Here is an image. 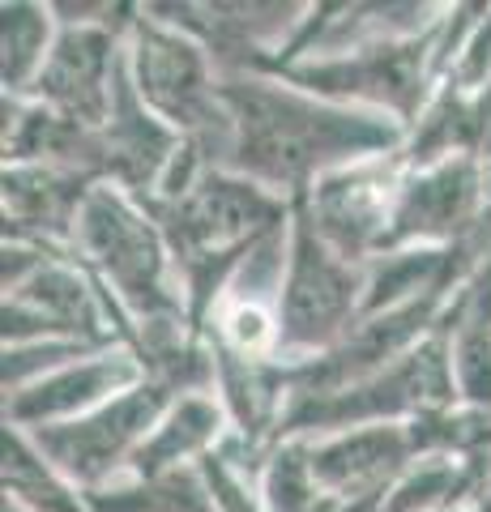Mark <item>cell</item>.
<instances>
[{
	"label": "cell",
	"instance_id": "ac0fdd59",
	"mask_svg": "<svg viewBox=\"0 0 491 512\" xmlns=\"http://www.w3.org/2000/svg\"><path fill=\"white\" fill-rule=\"evenodd\" d=\"M491 457H415L389 487L380 512H457L479 495Z\"/></svg>",
	"mask_w": 491,
	"mask_h": 512
},
{
	"label": "cell",
	"instance_id": "9a60e30c",
	"mask_svg": "<svg viewBox=\"0 0 491 512\" xmlns=\"http://www.w3.org/2000/svg\"><path fill=\"white\" fill-rule=\"evenodd\" d=\"M180 146H184V137L176 128H167L146 103H141V94L133 90V77H129V60H124L120 82H116L112 120H107L103 133H99L103 180L129 188L141 201H150L158 192V184H163L171 158L180 154Z\"/></svg>",
	"mask_w": 491,
	"mask_h": 512
},
{
	"label": "cell",
	"instance_id": "8992f818",
	"mask_svg": "<svg viewBox=\"0 0 491 512\" xmlns=\"http://www.w3.org/2000/svg\"><path fill=\"white\" fill-rule=\"evenodd\" d=\"M457 376H453V342L440 320L432 338H423L402 359L380 367L376 376L351 384L329 397H308V402H291L282 414L278 440H316L334 436V431L355 427H385V423H419L427 414H440L457 406Z\"/></svg>",
	"mask_w": 491,
	"mask_h": 512
},
{
	"label": "cell",
	"instance_id": "603a6c76",
	"mask_svg": "<svg viewBox=\"0 0 491 512\" xmlns=\"http://www.w3.org/2000/svg\"><path fill=\"white\" fill-rule=\"evenodd\" d=\"M457 512H491V470H487V478H483V487H479V495L466 504V508H457Z\"/></svg>",
	"mask_w": 491,
	"mask_h": 512
},
{
	"label": "cell",
	"instance_id": "30bf717a",
	"mask_svg": "<svg viewBox=\"0 0 491 512\" xmlns=\"http://www.w3.org/2000/svg\"><path fill=\"white\" fill-rule=\"evenodd\" d=\"M491 175L479 154H457L432 167H406L385 244L376 256L402 248H462L487 222Z\"/></svg>",
	"mask_w": 491,
	"mask_h": 512
},
{
	"label": "cell",
	"instance_id": "5b68a950",
	"mask_svg": "<svg viewBox=\"0 0 491 512\" xmlns=\"http://www.w3.org/2000/svg\"><path fill=\"white\" fill-rule=\"evenodd\" d=\"M124 60H129V77L141 103L184 141H197L214 158V167H227L231 120L218 94L223 73L214 56L188 30L158 18L150 5H137L129 35H124Z\"/></svg>",
	"mask_w": 491,
	"mask_h": 512
},
{
	"label": "cell",
	"instance_id": "d6986e66",
	"mask_svg": "<svg viewBox=\"0 0 491 512\" xmlns=\"http://www.w3.org/2000/svg\"><path fill=\"white\" fill-rule=\"evenodd\" d=\"M56 35V5H39V0H5L0 5V86H5V99H26L35 90L56 47Z\"/></svg>",
	"mask_w": 491,
	"mask_h": 512
},
{
	"label": "cell",
	"instance_id": "4fadbf2b",
	"mask_svg": "<svg viewBox=\"0 0 491 512\" xmlns=\"http://www.w3.org/2000/svg\"><path fill=\"white\" fill-rule=\"evenodd\" d=\"M94 184H99V175L82 167H60V163L5 167V175H0L5 239H35V244L73 252L77 214H82Z\"/></svg>",
	"mask_w": 491,
	"mask_h": 512
},
{
	"label": "cell",
	"instance_id": "3957f363",
	"mask_svg": "<svg viewBox=\"0 0 491 512\" xmlns=\"http://www.w3.org/2000/svg\"><path fill=\"white\" fill-rule=\"evenodd\" d=\"M73 256L137 325V338L167 325H193L180 291V269L154 210L129 188L99 180L77 214Z\"/></svg>",
	"mask_w": 491,
	"mask_h": 512
},
{
	"label": "cell",
	"instance_id": "7a4b0ae2",
	"mask_svg": "<svg viewBox=\"0 0 491 512\" xmlns=\"http://www.w3.org/2000/svg\"><path fill=\"white\" fill-rule=\"evenodd\" d=\"M150 210L176 256L184 308L201 338L248 256L291 227L287 197L227 167H210L184 197Z\"/></svg>",
	"mask_w": 491,
	"mask_h": 512
},
{
	"label": "cell",
	"instance_id": "7c38bea8",
	"mask_svg": "<svg viewBox=\"0 0 491 512\" xmlns=\"http://www.w3.org/2000/svg\"><path fill=\"white\" fill-rule=\"evenodd\" d=\"M146 376L150 372L137 350H129V346L99 350V355L77 359L52 376L26 384L18 393H5V427L39 431V427L82 419V414L107 406L112 397L137 389Z\"/></svg>",
	"mask_w": 491,
	"mask_h": 512
},
{
	"label": "cell",
	"instance_id": "5bb4252c",
	"mask_svg": "<svg viewBox=\"0 0 491 512\" xmlns=\"http://www.w3.org/2000/svg\"><path fill=\"white\" fill-rule=\"evenodd\" d=\"M415 457H419L415 440H410V427L402 423L355 427V431H334V436L308 440V461L325 504H346V500L389 491Z\"/></svg>",
	"mask_w": 491,
	"mask_h": 512
},
{
	"label": "cell",
	"instance_id": "ffe728a7",
	"mask_svg": "<svg viewBox=\"0 0 491 512\" xmlns=\"http://www.w3.org/2000/svg\"><path fill=\"white\" fill-rule=\"evenodd\" d=\"M94 512H218L201 470H176L158 478H120L90 491Z\"/></svg>",
	"mask_w": 491,
	"mask_h": 512
},
{
	"label": "cell",
	"instance_id": "7402d4cb",
	"mask_svg": "<svg viewBox=\"0 0 491 512\" xmlns=\"http://www.w3.org/2000/svg\"><path fill=\"white\" fill-rule=\"evenodd\" d=\"M385 495H389V491L363 495V500H346V504H329L325 512H380V508H385Z\"/></svg>",
	"mask_w": 491,
	"mask_h": 512
},
{
	"label": "cell",
	"instance_id": "52a82bcc",
	"mask_svg": "<svg viewBox=\"0 0 491 512\" xmlns=\"http://www.w3.org/2000/svg\"><path fill=\"white\" fill-rule=\"evenodd\" d=\"M368 299V265L338 256L321 239L308 214V201H291L287 269L278 286V359L304 363L334 350L363 320Z\"/></svg>",
	"mask_w": 491,
	"mask_h": 512
},
{
	"label": "cell",
	"instance_id": "ba28073f",
	"mask_svg": "<svg viewBox=\"0 0 491 512\" xmlns=\"http://www.w3.org/2000/svg\"><path fill=\"white\" fill-rule=\"evenodd\" d=\"M133 9L137 5H56L60 35L26 99L52 107L69 124L103 133L116 107L124 35H129Z\"/></svg>",
	"mask_w": 491,
	"mask_h": 512
},
{
	"label": "cell",
	"instance_id": "8fae6325",
	"mask_svg": "<svg viewBox=\"0 0 491 512\" xmlns=\"http://www.w3.org/2000/svg\"><path fill=\"white\" fill-rule=\"evenodd\" d=\"M402 175L406 167L393 154V158H372V163H359L316 180L312 192H304V201L325 244L355 265L376 261L393 218Z\"/></svg>",
	"mask_w": 491,
	"mask_h": 512
},
{
	"label": "cell",
	"instance_id": "2e32d148",
	"mask_svg": "<svg viewBox=\"0 0 491 512\" xmlns=\"http://www.w3.org/2000/svg\"><path fill=\"white\" fill-rule=\"evenodd\" d=\"M235 436V423L223 406V397L210 393H180L171 410L158 419L150 440L137 448L133 466L124 478H158L176 470H201L205 457H214L218 448Z\"/></svg>",
	"mask_w": 491,
	"mask_h": 512
},
{
	"label": "cell",
	"instance_id": "44dd1931",
	"mask_svg": "<svg viewBox=\"0 0 491 512\" xmlns=\"http://www.w3.org/2000/svg\"><path fill=\"white\" fill-rule=\"evenodd\" d=\"M257 495L265 512H325V495L316 487L312 461H308V440H278L261 457L257 470Z\"/></svg>",
	"mask_w": 491,
	"mask_h": 512
},
{
	"label": "cell",
	"instance_id": "e0dca14e",
	"mask_svg": "<svg viewBox=\"0 0 491 512\" xmlns=\"http://www.w3.org/2000/svg\"><path fill=\"white\" fill-rule=\"evenodd\" d=\"M0 483H5V500L22 512H94L90 491L77 487L69 474H60L43 457V448L18 427H5Z\"/></svg>",
	"mask_w": 491,
	"mask_h": 512
},
{
	"label": "cell",
	"instance_id": "277c9868",
	"mask_svg": "<svg viewBox=\"0 0 491 512\" xmlns=\"http://www.w3.org/2000/svg\"><path fill=\"white\" fill-rule=\"evenodd\" d=\"M474 9L479 5H449L445 18L427 26L423 35L363 43L334 56H308L274 77L316 94V99L359 107V111H380V116L398 120L410 133L427 111V103L436 99L440 82H445L449 60L466 35Z\"/></svg>",
	"mask_w": 491,
	"mask_h": 512
},
{
	"label": "cell",
	"instance_id": "6da1fadb",
	"mask_svg": "<svg viewBox=\"0 0 491 512\" xmlns=\"http://www.w3.org/2000/svg\"><path fill=\"white\" fill-rule=\"evenodd\" d=\"M218 94L231 120L227 171H240L287 201L312 192L316 180L334 171L402 154L410 137L380 111L316 99L265 73L223 77Z\"/></svg>",
	"mask_w": 491,
	"mask_h": 512
},
{
	"label": "cell",
	"instance_id": "9c48e42d",
	"mask_svg": "<svg viewBox=\"0 0 491 512\" xmlns=\"http://www.w3.org/2000/svg\"><path fill=\"white\" fill-rule=\"evenodd\" d=\"M176 389L158 376H146L137 389L112 397L107 406L82 414V419L56 423V427H39L26 431L30 440L43 448V457L52 461L60 474H69L77 487L86 491H103L120 483L129 474L137 448L150 440V431L158 419L176 402Z\"/></svg>",
	"mask_w": 491,
	"mask_h": 512
}]
</instances>
